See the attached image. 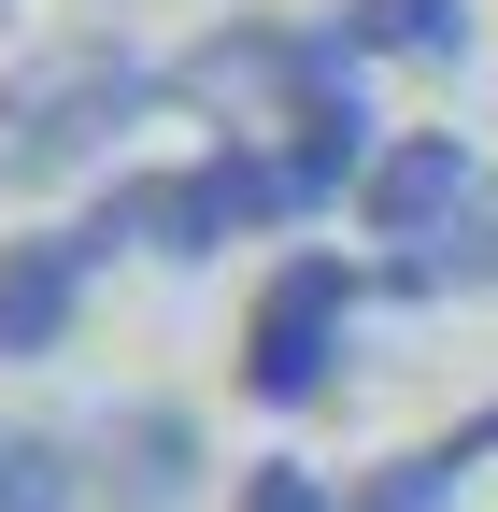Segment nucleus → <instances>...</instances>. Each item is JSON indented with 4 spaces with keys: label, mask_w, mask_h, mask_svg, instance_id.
<instances>
[{
    "label": "nucleus",
    "mask_w": 498,
    "mask_h": 512,
    "mask_svg": "<svg viewBox=\"0 0 498 512\" xmlns=\"http://www.w3.org/2000/svg\"><path fill=\"white\" fill-rule=\"evenodd\" d=\"M314 200H299V171L271 143H214V157H185V171H129L114 200L86 214V242H143V256H214V242H257V228H299Z\"/></svg>",
    "instance_id": "1"
},
{
    "label": "nucleus",
    "mask_w": 498,
    "mask_h": 512,
    "mask_svg": "<svg viewBox=\"0 0 498 512\" xmlns=\"http://www.w3.org/2000/svg\"><path fill=\"white\" fill-rule=\"evenodd\" d=\"M143 100H171V72H143V57H114V43L43 57V72H15V86H0V171H15V185L86 171V157H100Z\"/></svg>",
    "instance_id": "2"
},
{
    "label": "nucleus",
    "mask_w": 498,
    "mask_h": 512,
    "mask_svg": "<svg viewBox=\"0 0 498 512\" xmlns=\"http://www.w3.org/2000/svg\"><path fill=\"white\" fill-rule=\"evenodd\" d=\"M370 271H342V256H285V271L257 285V328H242V384H257L271 413H314L342 384V328H356Z\"/></svg>",
    "instance_id": "3"
},
{
    "label": "nucleus",
    "mask_w": 498,
    "mask_h": 512,
    "mask_svg": "<svg viewBox=\"0 0 498 512\" xmlns=\"http://www.w3.org/2000/svg\"><path fill=\"white\" fill-rule=\"evenodd\" d=\"M470 200H484V185H470V143H456V128H399V143L370 157V185H356L370 242H399V256H427Z\"/></svg>",
    "instance_id": "4"
},
{
    "label": "nucleus",
    "mask_w": 498,
    "mask_h": 512,
    "mask_svg": "<svg viewBox=\"0 0 498 512\" xmlns=\"http://www.w3.org/2000/svg\"><path fill=\"white\" fill-rule=\"evenodd\" d=\"M86 271H100L86 228H29V242H0V356H57V342H72Z\"/></svg>",
    "instance_id": "5"
},
{
    "label": "nucleus",
    "mask_w": 498,
    "mask_h": 512,
    "mask_svg": "<svg viewBox=\"0 0 498 512\" xmlns=\"http://www.w3.org/2000/svg\"><path fill=\"white\" fill-rule=\"evenodd\" d=\"M185 470H200V427H185V413H129V427L100 441V498L114 512H171Z\"/></svg>",
    "instance_id": "6"
},
{
    "label": "nucleus",
    "mask_w": 498,
    "mask_h": 512,
    "mask_svg": "<svg viewBox=\"0 0 498 512\" xmlns=\"http://www.w3.org/2000/svg\"><path fill=\"white\" fill-rule=\"evenodd\" d=\"M370 285H385V299H470V285H498V185H484V200L427 242V256H385Z\"/></svg>",
    "instance_id": "7"
},
{
    "label": "nucleus",
    "mask_w": 498,
    "mask_h": 512,
    "mask_svg": "<svg viewBox=\"0 0 498 512\" xmlns=\"http://www.w3.org/2000/svg\"><path fill=\"white\" fill-rule=\"evenodd\" d=\"M328 29L356 57H470V0H342Z\"/></svg>",
    "instance_id": "8"
},
{
    "label": "nucleus",
    "mask_w": 498,
    "mask_h": 512,
    "mask_svg": "<svg viewBox=\"0 0 498 512\" xmlns=\"http://www.w3.org/2000/svg\"><path fill=\"white\" fill-rule=\"evenodd\" d=\"M100 470L72 456V441H43V427H0V512H86Z\"/></svg>",
    "instance_id": "9"
},
{
    "label": "nucleus",
    "mask_w": 498,
    "mask_h": 512,
    "mask_svg": "<svg viewBox=\"0 0 498 512\" xmlns=\"http://www.w3.org/2000/svg\"><path fill=\"white\" fill-rule=\"evenodd\" d=\"M242 512H342V498H328V484H314V470H299V456H271V470H257V484H242Z\"/></svg>",
    "instance_id": "10"
},
{
    "label": "nucleus",
    "mask_w": 498,
    "mask_h": 512,
    "mask_svg": "<svg viewBox=\"0 0 498 512\" xmlns=\"http://www.w3.org/2000/svg\"><path fill=\"white\" fill-rule=\"evenodd\" d=\"M0 15H15V0H0Z\"/></svg>",
    "instance_id": "11"
}]
</instances>
